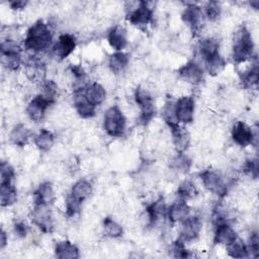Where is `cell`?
Segmentation results:
<instances>
[{"label": "cell", "instance_id": "obj_41", "mask_svg": "<svg viewBox=\"0 0 259 259\" xmlns=\"http://www.w3.org/2000/svg\"><path fill=\"white\" fill-rule=\"evenodd\" d=\"M65 205H66V214H67V217L73 218L77 213H79V211L81 210L82 202L78 201L77 199L72 197L70 194H68V196L66 198Z\"/></svg>", "mask_w": 259, "mask_h": 259}, {"label": "cell", "instance_id": "obj_27", "mask_svg": "<svg viewBox=\"0 0 259 259\" xmlns=\"http://www.w3.org/2000/svg\"><path fill=\"white\" fill-rule=\"evenodd\" d=\"M30 136H31L30 131L24 124L18 123L12 128L9 139L11 143L14 144L15 146L24 147L25 145H27L30 139Z\"/></svg>", "mask_w": 259, "mask_h": 259}, {"label": "cell", "instance_id": "obj_5", "mask_svg": "<svg viewBox=\"0 0 259 259\" xmlns=\"http://www.w3.org/2000/svg\"><path fill=\"white\" fill-rule=\"evenodd\" d=\"M135 101L141 109V114L139 120L142 124H148L155 115V107H154V100L151 93L139 86L135 90Z\"/></svg>", "mask_w": 259, "mask_h": 259}, {"label": "cell", "instance_id": "obj_14", "mask_svg": "<svg viewBox=\"0 0 259 259\" xmlns=\"http://www.w3.org/2000/svg\"><path fill=\"white\" fill-rule=\"evenodd\" d=\"M76 48V38L71 33H63L53 47V54L59 60H64L70 56Z\"/></svg>", "mask_w": 259, "mask_h": 259}, {"label": "cell", "instance_id": "obj_44", "mask_svg": "<svg viewBox=\"0 0 259 259\" xmlns=\"http://www.w3.org/2000/svg\"><path fill=\"white\" fill-rule=\"evenodd\" d=\"M248 251H249V255L250 253L252 254L253 257H258V253H259V238H258V234L256 232L252 233L250 240H249V245L247 246Z\"/></svg>", "mask_w": 259, "mask_h": 259}, {"label": "cell", "instance_id": "obj_46", "mask_svg": "<svg viewBox=\"0 0 259 259\" xmlns=\"http://www.w3.org/2000/svg\"><path fill=\"white\" fill-rule=\"evenodd\" d=\"M27 2L26 1H12L10 2V7L14 10H18V9H22L26 6Z\"/></svg>", "mask_w": 259, "mask_h": 259}, {"label": "cell", "instance_id": "obj_29", "mask_svg": "<svg viewBox=\"0 0 259 259\" xmlns=\"http://www.w3.org/2000/svg\"><path fill=\"white\" fill-rule=\"evenodd\" d=\"M219 49H220V42L215 37H206L202 39L199 42L198 50L199 54L202 57L203 61L219 54Z\"/></svg>", "mask_w": 259, "mask_h": 259}, {"label": "cell", "instance_id": "obj_2", "mask_svg": "<svg viewBox=\"0 0 259 259\" xmlns=\"http://www.w3.org/2000/svg\"><path fill=\"white\" fill-rule=\"evenodd\" d=\"M254 42L252 34L246 26H241L234 33L232 45V57L235 63L241 64L252 59Z\"/></svg>", "mask_w": 259, "mask_h": 259}, {"label": "cell", "instance_id": "obj_40", "mask_svg": "<svg viewBox=\"0 0 259 259\" xmlns=\"http://www.w3.org/2000/svg\"><path fill=\"white\" fill-rule=\"evenodd\" d=\"M222 12V8L219 2L209 1L206 3L204 7V15L209 21H215L220 18Z\"/></svg>", "mask_w": 259, "mask_h": 259}, {"label": "cell", "instance_id": "obj_6", "mask_svg": "<svg viewBox=\"0 0 259 259\" xmlns=\"http://www.w3.org/2000/svg\"><path fill=\"white\" fill-rule=\"evenodd\" d=\"M199 177L205 189L209 192L224 197L228 193V186L221 174L213 169H205L199 173Z\"/></svg>", "mask_w": 259, "mask_h": 259}, {"label": "cell", "instance_id": "obj_32", "mask_svg": "<svg viewBox=\"0 0 259 259\" xmlns=\"http://www.w3.org/2000/svg\"><path fill=\"white\" fill-rule=\"evenodd\" d=\"M191 164L192 163L190 158L186 154H184V152H177V154L172 158L170 162V167L180 173H187L191 167Z\"/></svg>", "mask_w": 259, "mask_h": 259}, {"label": "cell", "instance_id": "obj_13", "mask_svg": "<svg viewBox=\"0 0 259 259\" xmlns=\"http://www.w3.org/2000/svg\"><path fill=\"white\" fill-rule=\"evenodd\" d=\"M25 75L32 83H42L46 81V64L35 56L31 57L25 64Z\"/></svg>", "mask_w": 259, "mask_h": 259}, {"label": "cell", "instance_id": "obj_43", "mask_svg": "<svg viewBox=\"0 0 259 259\" xmlns=\"http://www.w3.org/2000/svg\"><path fill=\"white\" fill-rule=\"evenodd\" d=\"M243 171L245 174L251 176L252 178H257L259 173V167H258V160L255 159H248L243 167Z\"/></svg>", "mask_w": 259, "mask_h": 259}, {"label": "cell", "instance_id": "obj_38", "mask_svg": "<svg viewBox=\"0 0 259 259\" xmlns=\"http://www.w3.org/2000/svg\"><path fill=\"white\" fill-rule=\"evenodd\" d=\"M42 95L50 100L52 103H55L58 97V85L53 80H46L42 83Z\"/></svg>", "mask_w": 259, "mask_h": 259}, {"label": "cell", "instance_id": "obj_21", "mask_svg": "<svg viewBox=\"0 0 259 259\" xmlns=\"http://www.w3.org/2000/svg\"><path fill=\"white\" fill-rule=\"evenodd\" d=\"M74 106L77 113L83 118H90L95 115L96 107L85 98L83 89L74 91Z\"/></svg>", "mask_w": 259, "mask_h": 259}, {"label": "cell", "instance_id": "obj_8", "mask_svg": "<svg viewBox=\"0 0 259 259\" xmlns=\"http://www.w3.org/2000/svg\"><path fill=\"white\" fill-rule=\"evenodd\" d=\"M195 102L192 96H181L174 104V114L178 122L190 123L194 117Z\"/></svg>", "mask_w": 259, "mask_h": 259}, {"label": "cell", "instance_id": "obj_22", "mask_svg": "<svg viewBox=\"0 0 259 259\" xmlns=\"http://www.w3.org/2000/svg\"><path fill=\"white\" fill-rule=\"evenodd\" d=\"M83 94L85 98L95 107L103 103L106 98V91L104 87L97 82L87 84L83 89Z\"/></svg>", "mask_w": 259, "mask_h": 259}, {"label": "cell", "instance_id": "obj_25", "mask_svg": "<svg viewBox=\"0 0 259 259\" xmlns=\"http://www.w3.org/2000/svg\"><path fill=\"white\" fill-rule=\"evenodd\" d=\"M146 212L148 214L149 225H151V226L155 225L157 223V221L160 220L161 217L163 218L167 214V207H166L164 198L159 197L154 202L149 204L146 207Z\"/></svg>", "mask_w": 259, "mask_h": 259}, {"label": "cell", "instance_id": "obj_34", "mask_svg": "<svg viewBox=\"0 0 259 259\" xmlns=\"http://www.w3.org/2000/svg\"><path fill=\"white\" fill-rule=\"evenodd\" d=\"M204 64H205V69L208 72V74L215 76L225 68L226 61L219 53V54L204 60Z\"/></svg>", "mask_w": 259, "mask_h": 259}, {"label": "cell", "instance_id": "obj_18", "mask_svg": "<svg viewBox=\"0 0 259 259\" xmlns=\"http://www.w3.org/2000/svg\"><path fill=\"white\" fill-rule=\"evenodd\" d=\"M107 41L115 52H121L127 45L126 29L122 25H114L107 32Z\"/></svg>", "mask_w": 259, "mask_h": 259}, {"label": "cell", "instance_id": "obj_33", "mask_svg": "<svg viewBox=\"0 0 259 259\" xmlns=\"http://www.w3.org/2000/svg\"><path fill=\"white\" fill-rule=\"evenodd\" d=\"M229 256L233 258H246L249 256L247 245L239 238L226 246Z\"/></svg>", "mask_w": 259, "mask_h": 259}, {"label": "cell", "instance_id": "obj_9", "mask_svg": "<svg viewBox=\"0 0 259 259\" xmlns=\"http://www.w3.org/2000/svg\"><path fill=\"white\" fill-rule=\"evenodd\" d=\"M202 11L196 4H188L182 12L181 18L185 24L188 25L193 35H198L202 25Z\"/></svg>", "mask_w": 259, "mask_h": 259}, {"label": "cell", "instance_id": "obj_47", "mask_svg": "<svg viewBox=\"0 0 259 259\" xmlns=\"http://www.w3.org/2000/svg\"><path fill=\"white\" fill-rule=\"evenodd\" d=\"M7 244V235L5 233V231L2 229L1 233H0V249H4V247Z\"/></svg>", "mask_w": 259, "mask_h": 259}, {"label": "cell", "instance_id": "obj_11", "mask_svg": "<svg viewBox=\"0 0 259 259\" xmlns=\"http://www.w3.org/2000/svg\"><path fill=\"white\" fill-rule=\"evenodd\" d=\"M51 104L53 103L48 100L42 94H38L28 102L26 107V113L31 120L38 122L42 120L46 111Z\"/></svg>", "mask_w": 259, "mask_h": 259}, {"label": "cell", "instance_id": "obj_45", "mask_svg": "<svg viewBox=\"0 0 259 259\" xmlns=\"http://www.w3.org/2000/svg\"><path fill=\"white\" fill-rule=\"evenodd\" d=\"M13 229H14V233L17 237L19 238H24L26 237L27 233H28V227L27 225L22 222V221H19V222H16L13 226Z\"/></svg>", "mask_w": 259, "mask_h": 259}, {"label": "cell", "instance_id": "obj_17", "mask_svg": "<svg viewBox=\"0 0 259 259\" xmlns=\"http://www.w3.org/2000/svg\"><path fill=\"white\" fill-rule=\"evenodd\" d=\"M171 135H172V142L177 152L183 153L189 146L190 143V136L188 132L179 125L178 122L168 124Z\"/></svg>", "mask_w": 259, "mask_h": 259}, {"label": "cell", "instance_id": "obj_30", "mask_svg": "<svg viewBox=\"0 0 259 259\" xmlns=\"http://www.w3.org/2000/svg\"><path fill=\"white\" fill-rule=\"evenodd\" d=\"M55 143L54 134L46 128H41L34 137V145L41 152H48L52 149Z\"/></svg>", "mask_w": 259, "mask_h": 259}, {"label": "cell", "instance_id": "obj_37", "mask_svg": "<svg viewBox=\"0 0 259 259\" xmlns=\"http://www.w3.org/2000/svg\"><path fill=\"white\" fill-rule=\"evenodd\" d=\"M258 78H259V74H258V63L257 61L253 64V66L247 70L241 77V81L243 83V85L245 87H253L256 86L258 83Z\"/></svg>", "mask_w": 259, "mask_h": 259}, {"label": "cell", "instance_id": "obj_24", "mask_svg": "<svg viewBox=\"0 0 259 259\" xmlns=\"http://www.w3.org/2000/svg\"><path fill=\"white\" fill-rule=\"evenodd\" d=\"M55 256L60 259H77L79 258L78 247L68 240L60 241L55 246Z\"/></svg>", "mask_w": 259, "mask_h": 259}, {"label": "cell", "instance_id": "obj_19", "mask_svg": "<svg viewBox=\"0 0 259 259\" xmlns=\"http://www.w3.org/2000/svg\"><path fill=\"white\" fill-rule=\"evenodd\" d=\"M190 207L186 203V200L179 199L173 202L167 209V218L172 224L182 223L186 218L189 217Z\"/></svg>", "mask_w": 259, "mask_h": 259}, {"label": "cell", "instance_id": "obj_3", "mask_svg": "<svg viewBox=\"0 0 259 259\" xmlns=\"http://www.w3.org/2000/svg\"><path fill=\"white\" fill-rule=\"evenodd\" d=\"M125 116L117 105H113L105 111L103 126L108 136L112 138H120L125 131Z\"/></svg>", "mask_w": 259, "mask_h": 259}, {"label": "cell", "instance_id": "obj_20", "mask_svg": "<svg viewBox=\"0 0 259 259\" xmlns=\"http://www.w3.org/2000/svg\"><path fill=\"white\" fill-rule=\"evenodd\" d=\"M238 238L235 230L228 223L215 225L213 243L217 245H229Z\"/></svg>", "mask_w": 259, "mask_h": 259}, {"label": "cell", "instance_id": "obj_16", "mask_svg": "<svg viewBox=\"0 0 259 259\" xmlns=\"http://www.w3.org/2000/svg\"><path fill=\"white\" fill-rule=\"evenodd\" d=\"M178 75L186 82L196 85L203 79L202 68L194 61H189L178 69Z\"/></svg>", "mask_w": 259, "mask_h": 259}, {"label": "cell", "instance_id": "obj_26", "mask_svg": "<svg viewBox=\"0 0 259 259\" xmlns=\"http://www.w3.org/2000/svg\"><path fill=\"white\" fill-rule=\"evenodd\" d=\"M92 190H93L92 184L88 180L80 179L73 184L69 194L75 199H77L78 201L83 202L85 199H87L91 195Z\"/></svg>", "mask_w": 259, "mask_h": 259}, {"label": "cell", "instance_id": "obj_4", "mask_svg": "<svg viewBox=\"0 0 259 259\" xmlns=\"http://www.w3.org/2000/svg\"><path fill=\"white\" fill-rule=\"evenodd\" d=\"M1 63L9 71H16L21 65V48L13 39L1 42Z\"/></svg>", "mask_w": 259, "mask_h": 259}, {"label": "cell", "instance_id": "obj_28", "mask_svg": "<svg viewBox=\"0 0 259 259\" xmlns=\"http://www.w3.org/2000/svg\"><path fill=\"white\" fill-rule=\"evenodd\" d=\"M130 58L128 55L123 52L113 53L108 60V67L114 74L121 73L128 65Z\"/></svg>", "mask_w": 259, "mask_h": 259}, {"label": "cell", "instance_id": "obj_7", "mask_svg": "<svg viewBox=\"0 0 259 259\" xmlns=\"http://www.w3.org/2000/svg\"><path fill=\"white\" fill-rule=\"evenodd\" d=\"M31 222L42 232L52 233L54 229V224L52 220V213L50 205L47 204H33L32 209L29 213Z\"/></svg>", "mask_w": 259, "mask_h": 259}, {"label": "cell", "instance_id": "obj_1", "mask_svg": "<svg viewBox=\"0 0 259 259\" xmlns=\"http://www.w3.org/2000/svg\"><path fill=\"white\" fill-rule=\"evenodd\" d=\"M53 41V33L42 20L34 22L26 31L23 46L32 53H41L50 48Z\"/></svg>", "mask_w": 259, "mask_h": 259}, {"label": "cell", "instance_id": "obj_10", "mask_svg": "<svg viewBox=\"0 0 259 259\" xmlns=\"http://www.w3.org/2000/svg\"><path fill=\"white\" fill-rule=\"evenodd\" d=\"M128 21L136 26H146L153 19V9L145 1H140L137 7L127 14Z\"/></svg>", "mask_w": 259, "mask_h": 259}, {"label": "cell", "instance_id": "obj_31", "mask_svg": "<svg viewBox=\"0 0 259 259\" xmlns=\"http://www.w3.org/2000/svg\"><path fill=\"white\" fill-rule=\"evenodd\" d=\"M17 200V190L13 184H0V203L2 207L14 204Z\"/></svg>", "mask_w": 259, "mask_h": 259}, {"label": "cell", "instance_id": "obj_23", "mask_svg": "<svg viewBox=\"0 0 259 259\" xmlns=\"http://www.w3.org/2000/svg\"><path fill=\"white\" fill-rule=\"evenodd\" d=\"M55 198L54 189L51 182H44L33 192V204H47L53 203Z\"/></svg>", "mask_w": 259, "mask_h": 259}, {"label": "cell", "instance_id": "obj_12", "mask_svg": "<svg viewBox=\"0 0 259 259\" xmlns=\"http://www.w3.org/2000/svg\"><path fill=\"white\" fill-rule=\"evenodd\" d=\"M232 139L235 144L245 148L252 145L256 138L252 128L246 122L239 120L233 125Z\"/></svg>", "mask_w": 259, "mask_h": 259}, {"label": "cell", "instance_id": "obj_36", "mask_svg": "<svg viewBox=\"0 0 259 259\" xmlns=\"http://www.w3.org/2000/svg\"><path fill=\"white\" fill-rule=\"evenodd\" d=\"M103 230L105 235L110 238H119L123 234L122 227L109 217L103 220Z\"/></svg>", "mask_w": 259, "mask_h": 259}, {"label": "cell", "instance_id": "obj_35", "mask_svg": "<svg viewBox=\"0 0 259 259\" xmlns=\"http://www.w3.org/2000/svg\"><path fill=\"white\" fill-rule=\"evenodd\" d=\"M198 193L197 188L195 184L190 180H184L180 183V185L177 188V195L180 199L187 200L190 198H193Z\"/></svg>", "mask_w": 259, "mask_h": 259}, {"label": "cell", "instance_id": "obj_15", "mask_svg": "<svg viewBox=\"0 0 259 259\" xmlns=\"http://www.w3.org/2000/svg\"><path fill=\"white\" fill-rule=\"evenodd\" d=\"M201 221L198 217H188L182 222V228H181V233L180 239L184 243L186 242H191L194 241L195 239L198 238L200 231H201Z\"/></svg>", "mask_w": 259, "mask_h": 259}, {"label": "cell", "instance_id": "obj_42", "mask_svg": "<svg viewBox=\"0 0 259 259\" xmlns=\"http://www.w3.org/2000/svg\"><path fill=\"white\" fill-rule=\"evenodd\" d=\"M171 251L173 257L175 258H188L190 257V252L186 249L185 243L180 239H177L171 246Z\"/></svg>", "mask_w": 259, "mask_h": 259}, {"label": "cell", "instance_id": "obj_39", "mask_svg": "<svg viewBox=\"0 0 259 259\" xmlns=\"http://www.w3.org/2000/svg\"><path fill=\"white\" fill-rule=\"evenodd\" d=\"M14 176L15 172L13 167L8 162L2 161L0 166V184H11Z\"/></svg>", "mask_w": 259, "mask_h": 259}]
</instances>
